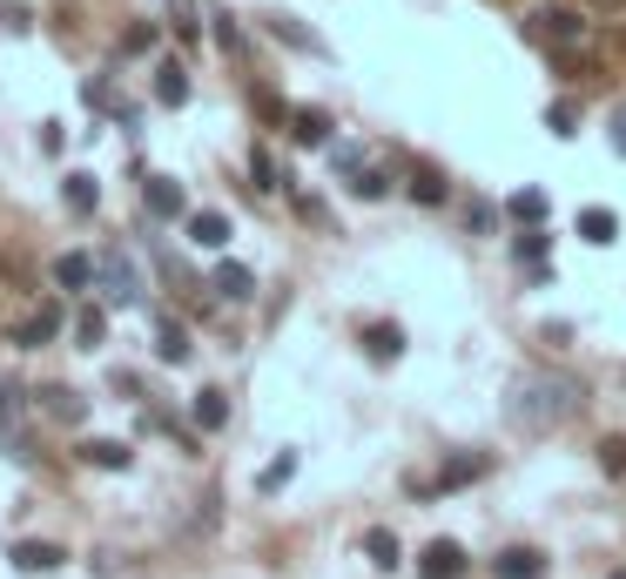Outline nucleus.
Segmentation results:
<instances>
[{
    "mask_svg": "<svg viewBox=\"0 0 626 579\" xmlns=\"http://www.w3.org/2000/svg\"><path fill=\"white\" fill-rule=\"evenodd\" d=\"M290 479H297V451H284V458H269V466H263V479H256V485H263V492H277V485H290Z\"/></svg>",
    "mask_w": 626,
    "mask_h": 579,
    "instance_id": "nucleus-24",
    "label": "nucleus"
},
{
    "mask_svg": "<svg viewBox=\"0 0 626 579\" xmlns=\"http://www.w3.org/2000/svg\"><path fill=\"white\" fill-rule=\"evenodd\" d=\"M61 203H68L74 216H88V209L101 203V182H95V176H68V182H61Z\"/></svg>",
    "mask_w": 626,
    "mask_h": 579,
    "instance_id": "nucleus-18",
    "label": "nucleus"
},
{
    "mask_svg": "<svg viewBox=\"0 0 626 579\" xmlns=\"http://www.w3.org/2000/svg\"><path fill=\"white\" fill-rule=\"evenodd\" d=\"M74 337H82L88 351H95V343H108V311H101V303H88V311L74 317Z\"/></svg>",
    "mask_w": 626,
    "mask_h": 579,
    "instance_id": "nucleus-21",
    "label": "nucleus"
},
{
    "mask_svg": "<svg viewBox=\"0 0 626 579\" xmlns=\"http://www.w3.org/2000/svg\"><path fill=\"white\" fill-rule=\"evenodd\" d=\"M492 572H498V579H539V572H545V559H539L532 546H505V553L492 559Z\"/></svg>",
    "mask_w": 626,
    "mask_h": 579,
    "instance_id": "nucleus-12",
    "label": "nucleus"
},
{
    "mask_svg": "<svg viewBox=\"0 0 626 579\" xmlns=\"http://www.w3.org/2000/svg\"><path fill=\"white\" fill-rule=\"evenodd\" d=\"M579 237L586 243H613L619 237V216L613 209H579Z\"/></svg>",
    "mask_w": 626,
    "mask_h": 579,
    "instance_id": "nucleus-19",
    "label": "nucleus"
},
{
    "mask_svg": "<svg viewBox=\"0 0 626 579\" xmlns=\"http://www.w3.org/2000/svg\"><path fill=\"white\" fill-rule=\"evenodd\" d=\"M479 472H485V458H452V466L438 472V492H452V485H472Z\"/></svg>",
    "mask_w": 626,
    "mask_h": 579,
    "instance_id": "nucleus-23",
    "label": "nucleus"
},
{
    "mask_svg": "<svg viewBox=\"0 0 626 579\" xmlns=\"http://www.w3.org/2000/svg\"><path fill=\"white\" fill-rule=\"evenodd\" d=\"M189 243H195V250H222V243H229V216H222V209H195V216H189Z\"/></svg>",
    "mask_w": 626,
    "mask_h": 579,
    "instance_id": "nucleus-4",
    "label": "nucleus"
},
{
    "mask_svg": "<svg viewBox=\"0 0 626 579\" xmlns=\"http://www.w3.org/2000/svg\"><path fill=\"white\" fill-rule=\"evenodd\" d=\"M613 579H626V572H613Z\"/></svg>",
    "mask_w": 626,
    "mask_h": 579,
    "instance_id": "nucleus-33",
    "label": "nucleus"
},
{
    "mask_svg": "<svg viewBox=\"0 0 626 579\" xmlns=\"http://www.w3.org/2000/svg\"><path fill=\"white\" fill-rule=\"evenodd\" d=\"M189 418H195V432H222V424H229V398L222 391H195Z\"/></svg>",
    "mask_w": 626,
    "mask_h": 579,
    "instance_id": "nucleus-17",
    "label": "nucleus"
},
{
    "mask_svg": "<svg viewBox=\"0 0 626 579\" xmlns=\"http://www.w3.org/2000/svg\"><path fill=\"white\" fill-rule=\"evenodd\" d=\"M209 290H216V297H229V303H243V297H256V277H250L243 263H222L216 277H209Z\"/></svg>",
    "mask_w": 626,
    "mask_h": 579,
    "instance_id": "nucleus-16",
    "label": "nucleus"
},
{
    "mask_svg": "<svg viewBox=\"0 0 626 579\" xmlns=\"http://www.w3.org/2000/svg\"><path fill=\"white\" fill-rule=\"evenodd\" d=\"M122 48H129V55H142V48H155V27H129V34H122Z\"/></svg>",
    "mask_w": 626,
    "mask_h": 579,
    "instance_id": "nucleus-29",
    "label": "nucleus"
},
{
    "mask_svg": "<svg viewBox=\"0 0 626 579\" xmlns=\"http://www.w3.org/2000/svg\"><path fill=\"white\" fill-rule=\"evenodd\" d=\"M250 176H256V189H277V169H269V156H250Z\"/></svg>",
    "mask_w": 626,
    "mask_h": 579,
    "instance_id": "nucleus-30",
    "label": "nucleus"
},
{
    "mask_svg": "<svg viewBox=\"0 0 626 579\" xmlns=\"http://www.w3.org/2000/svg\"><path fill=\"white\" fill-rule=\"evenodd\" d=\"M41 411L61 418V424H82V418H88V398L68 391V384H48V391H41Z\"/></svg>",
    "mask_w": 626,
    "mask_h": 579,
    "instance_id": "nucleus-6",
    "label": "nucleus"
},
{
    "mask_svg": "<svg viewBox=\"0 0 626 579\" xmlns=\"http://www.w3.org/2000/svg\"><path fill=\"white\" fill-rule=\"evenodd\" d=\"M364 351H371L377 364H384V358H398V351H405V330H398V324H377V330H364Z\"/></svg>",
    "mask_w": 626,
    "mask_h": 579,
    "instance_id": "nucleus-20",
    "label": "nucleus"
},
{
    "mask_svg": "<svg viewBox=\"0 0 626 579\" xmlns=\"http://www.w3.org/2000/svg\"><path fill=\"white\" fill-rule=\"evenodd\" d=\"M155 358H162V364H189V330L176 317H155Z\"/></svg>",
    "mask_w": 626,
    "mask_h": 579,
    "instance_id": "nucleus-11",
    "label": "nucleus"
},
{
    "mask_svg": "<svg viewBox=\"0 0 626 579\" xmlns=\"http://www.w3.org/2000/svg\"><path fill=\"white\" fill-rule=\"evenodd\" d=\"M61 559H68V553L55 546V539H21V546H14V566H21V572H55Z\"/></svg>",
    "mask_w": 626,
    "mask_h": 579,
    "instance_id": "nucleus-5",
    "label": "nucleus"
},
{
    "mask_svg": "<svg viewBox=\"0 0 626 579\" xmlns=\"http://www.w3.org/2000/svg\"><path fill=\"white\" fill-rule=\"evenodd\" d=\"M364 553H371V566H398V532L371 526V532H364Z\"/></svg>",
    "mask_w": 626,
    "mask_h": 579,
    "instance_id": "nucleus-22",
    "label": "nucleus"
},
{
    "mask_svg": "<svg viewBox=\"0 0 626 579\" xmlns=\"http://www.w3.org/2000/svg\"><path fill=\"white\" fill-rule=\"evenodd\" d=\"M593 8H619V0H593Z\"/></svg>",
    "mask_w": 626,
    "mask_h": 579,
    "instance_id": "nucleus-32",
    "label": "nucleus"
},
{
    "mask_svg": "<svg viewBox=\"0 0 626 579\" xmlns=\"http://www.w3.org/2000/svg\"><path fill=\"white\" fill-rule=\"evenodd\" d=\"M411 196H418V203H445V176H438V169H418Z\"/></svg>",
    "mask_w": 626,
    "mask_h": 579,
    "instance_id": "nucleus-26",
    "label": "nucleus"
},
{
    "mask_svg": "<svg viewBox=\"0 0 626 579\" xmlns=\"http://www.w3.org/2000/svg\"><path fill=\"white\" fill-rule=\"evenodd\" d=\"M513 250H519V263H545V237H539V229H526V237H513Z\"/></svg>",
    "mask_w": 626,
    "mask_h": 579,
    "instance_id": "nucleus-27",
    "label": "nucleus"
},
{
    "mask_svg": "<svg viewBox=\"0 0 626 579\" xmlns=\"http://www.w3.org/2000/svg\"><path fill=\"white\" fill-rule=\"evenodd\" d=\"M532 34H539V41H553V48H566V41H579V21L559 14V8H539L532 14Z\"/></svg>",
    "mask_w": 626,
    "mask_h": 579,
    "instance_id": "nucleus-9",
    "label": "nucleus"
},
{
    "mask_svg": "<svg viewBox=\"0 0 626 579\" xmlns=\"http://www.w3.org/2000/svg\"><path fill=\"white\" fill-rule=\"evenodd\" d=\"M55 284H61V290H88V284H95V256H82V250L55 256Z\"/></svg>",
    "mask_w": 626,
    "mask_h": 579,
    "instance_id": "nucleus-15",
    "label": "nucleus"
},
{
    "mask_svg": "<svg viewBox=\"0 0 626 579\" xmlns=\"http://www.w3.org/2000/svg\"><path fill=\"white\" fill-rule=\"evenodd\" d=\"M142 209H148V216H162V222H169V216H182V182L148 176V182H142Z\"/></svg>",
    "mask_w": 626,
    "mask_h": 579,
    "instance_id": "nucleus-3",
    "label": "nucleus"
},
{
    "mask_svg": "<svg viewBox=\"0 0 626 579\" xmlns=\"http://www.w3.org/2000/svg\"><path fill=\"white\" fill-rule=\"evenodd\" d=\"M155 101H162V108H182V101H189V68H182V61L155 68Z\"/></svg>",
    "mask_w": 626,
    "mask_h": 579,
    "instance_id": "nucleus-13",
    "label": "nucleus"
},
{
    "mask_svg": "<svg viewBox=\"0 0 626 579\" xmlns=\"http://www.w3.org/2000/svg\"><path fill=\"white\" fill-rule=\"evenodd\" d=\"M95 284H101V297L115 303V311H135V303H142V277H135V263L122 250H101L95 256Z\"/></svg>",
    "mask_w": 626,
    "mask_h": 579,
    "instance_id": "nucleus-2",
    "label": "nucleus"
},
{
    "mask_svg": "<svg viewBox=\"0 0 626 579\" xmlns=\"http://www.w3.org/2000/svg\"><path fill=\"white\" fill-rule=\"evenodd\" d=\"M0 451L14 458V466H27L34 458V438H27V384H0Z\"/></svg>",
    "mask_w": 626,
    "mask_h": 579,
    "instance_id": "nucleus-1",
    "label": "nucleus"
},
{
    "mask_svg": "<svg viewBox=\"0 0 626 579\" xmlns=\"http://www.w3.org/2000/svg\"><path fill=\"white\" fill-rule=\"evenodd\" d=\"M505 209H513L519 222H539V216H545V189H519V196L505 203Z\"/></svg>",
    "mask_w": 626,
    "mask_h": 579,
    "instance_id": "nucleus-25",
    "label": "nucleus"
},
{
    "mask_svg": "<svg viewBox=\"0 0 626 579\" xmlns=\"http://www.w3.org/2000/svg\"><path fill=\"white\" fill-rule=\"evenodd\" d=\"M61 330V303H41V311H34L21 330H14V343H27V351H41V343Z\"/></svg>",
    "mask_w": 626,
    "mask_h": 579,
    "instance_id": "nucleus-10",
    "label": "nucleus"
},
{
    "mask_svg": "<svg viewBox=\"0 0 626 579\" xmlns=\"http://www.w3.org/2000/svg\"><path fill=\"white\" fill-rule=\"evenodd\" d=\"M613 148H619V156H626V101L613 108Z\"/></svg>",
    "mask_w": 626,
    "mask_h": 579,
    "instance_id": "nucleus-31",
    "label": "nucleus"
},
{
    "mask_svg": "<svg viewBox=\"0 0 626 579\" xmlns=\"http://www.w3.org/2000/svg\"><path fill=\"white\" fill-rule=\"evenodd\" d=\"M458 572H465V546L432 539V546H424V579H458Z\"/></svg>",
    "mask_w": 626,
    "mask_h": 579,
    "instance_id": "nucleus-7",
    "label": "nucleus"
},
{
    "mask_svg": "<svg viewBox=\"0 0 626 579\" xmlns=\"http://www.w3.org/2000/svg\"><path fill=\"white\" fill-rule=\"evenodd\" d=\"M290 135H297L303 148H324V142H330V114H324V108H297V114H290Z\"/></svg>",
    "mask_w": 626,
    "mask_h": 579,
    "instance_id": "nucleus-14",
    "label": "nucleus"
},
{
    "mask_svg": "<svg viewBox=\"0 0 626 579\" xmlns=\"http://www.w3.org/2000/svg\"><path fill=\"white\" fill-rule=\"evenodd\" d=\"M600 466H606V472H626V438H606V445H600Z\"/></svg>",
    "mask_w": 626,
    "mask_h": 579,
    "instance_id": "nucleus-28",
    "label": "nucleus"
},
{
    "mask_svg": "<svg viewBox=\"0 0 626 579\" xmlns=\"http://www.w3.org/2000/svg\"><path fill=\"white\" fill-rule=\"evenodd\" d=\"M129 458H135V451H129L122 438H88V445H82V466H101V472H129Z\"/></svg>",
    "mask_w": 626,
    "mask_h": 579,
    "instance_id": "nucleus-8",
    "label": "nucleus"
}]
</instances>
